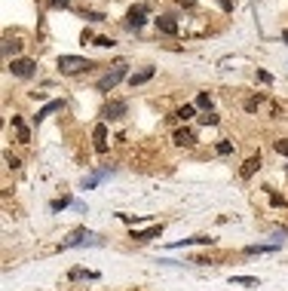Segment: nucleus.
<instances>
[{
	"label": "nucleus",
	"mask_w": 288,
	"mask_h": 291,
	"mask_svg": "<svg viewBox=\"0 0 288 291\" xmlns=\"http://www.w3.org/2000/svg\"><path fill=\"white\" fill-rule=\"evenodd\" d=\"M92 62L83 56H59V71L62 74H80V71H89Z\"/></svg>",
	"instance_id": "nucleus-1"
},
{
	"label": "nucleus",
	"mask_w": 288,
	"mask_h": 291,
	"mask_svg": "<svg viewBox=\"0 0 288 291\" xmlns=\"http://www.w3.org/2000/svg\"><path fill=\"white\" fill-rule=\"evenodd\" d=\"M123 77H126V65H117L114 71H107V74L98 80V92H111V89H114Z\"/></svg>",
	"instance_id": "nucleus-2"
},
{
	"label": "nucleus",
	"mask_w": 288,
	"mask_h": 291,
	"mask_svg": "<svg viewBox=\"0 0 288 291\" xmlns=\"http://www.w3.org/2000/svg\"><path fill=\"white\" fill-rule=\"evenodd\" d=\"M9 71H12V77H34L37 62H34V59H12L9 62Z\"/></svg>",
	"instance_id": "nucleus-3"
},
{
	"label": "nucleus",
	"mask_w": 288,
	"mask_h": 291,
	"mask_svg": "<svg viewBox=\"0 0 288 291\" xmlns=\"http://www.w3.org/2000/svg\"><path fill=\"white\" fill-rule=\"evenodd\" d=\"M92 239V233H89L86 227H77V230H71V236L62 242V248H74V245H83V242H89Z\"/></svg>",
	"instance_id": "nucleus-4"
},
{
	"label": "nucleus",
	"mask_w": 288,
	"mask_h": 291,
	"mask_svg": "<svg viewBox=\"0 0 288 291\" xmlns=\"http://www.w3.org/2000/svg\"><path fill=\"white\" fill-rule=\"evenodd\" d=\"M144 22H147V6H144V3L132 6L129 15H126V25H129V28H141Z\"/></svg>",
	"instance_id": "nucleus-5"
},
{
	"label": "nucleus",
	"mask_w": 288,
	"mask_h": 291,
	"mask_svg": "<svg viewBox=\"0 0 288 291\" xmlns=\"http://www.w3.org/2000/svg\"><path fill=\"white\" fill-rule=\"evenodd\" d=\"M159 233H163V224H153L147 230H132V239L135 242H150V239H156Z\"/></svg>",
	"instance_id": "nucleus-6"
},
{
	"label": "nucleus",
	"mask_w": 288,
	"mask_h": 291,
	"mask_svg": "<svg viewBox=\"0 0 288 291\" xmlns=\"http://www.w3.org/2000/svg\"><path fill=\"white\" fill-rule=\"evenodd\" d=\"M126 117V101H107L104 104V120H123Z\"/></svg>",
	"instance_id": "nucleus-7"
},
{
	"label": "nucleus",
	"mask_w": 288,
	"mask_h": 291,
	"mask_svg": "<svg viewBox=\"0 0 288 291\" xmlns=\"http://www.w3.org/2000/svg\"><path fill=\"white\" fill-rule=\"evenodd\" d=\"M153 74H156V68H141V71H135V74H129V86H132V89H135V86H144Z\"/></svg>",
	"instance_id": "nucleus-8"
},
{
	"label": "nucleus",
	"mask_w": 288,
	"mask_h": 291,
	"mask_svg": "<svg viewBox=\"0 0 288 291\" xmlns=\"http://www.w3.org/2000/svg\"><path fill=\"white\" fill-rule=\"evenodd\" d=\"M92 138H95V150L104 153V150H107V126H104V123H98L95 129H92Z\"/></svg>",
	"instance_id": "nucleus-9"
},
{
	"label": "nucleus",
	"mask_w": 288,
	"mask_h": 291,
	"mask_svg": "<svg viewBox=\"0 0 288 291\" xmlns=\"http://www.w3.org/2000/svg\"><path fill=\"white\" fill-rule=\"evenodd\" d=\"M172 141H175V144H178V147H190V144H193V141H196V135H193V132H190V129H178V132H175V135H172Z\"/></svg>",
	"instance_id": "nucleus-10"
},
{
	"label": "nucleus",
	"mask_w": 288,
	"mask_h": 291,
	"mask_svg": "<svg viewBox=\"0 0 288 291\" xmlns=\"http://www.w3.org/2000/svg\"><path fill=\"white\" fill-rule=\"evenodd\" d=\"M156 28L163 31V34H178V22L172 19V15H159V19H156Z\"/></svg>",
	"instance_id": "nucleus-11"
},
{
	"label": "nucleus",
	"mask_w": 288,
	"mask_h": 291,
	"mask_svg": "<svg viewBox=\"0 0 288 291\" xmlns=\"http://www.w3.org/2000/svg\"><path fill=\"white\" fill-rule=\"evenodd\" d=\"M52 111H62V101H49V104H43L40 111H37V117H34V123L40 126V123H43V120H46V117H49Z\"/></svg>",
	"instance_id": "nucleus-12"
},
{
	"label": "nucleus",
	"mask_w": 288,
	"mask_h": 291,
	"mask_svg": "<svg viewBox=\"0 0 288 291\" xmlns=\"http://www.w3.org/2000/svg\"><path fill=\"white\" fill-rule=\"evenodd\" d=\"M258 169H261V156H248V159L242 162V178H251Z\"/></svg>",
	"instance_id": "nucleus-13"
},
{
	"label": "nucleus",
	"mask_w": 288,
	"mask_h": 291,
	"mask_svg": "<svg viewBox=\"0 0 288 291\" xmlns=\"http://www.w3.org/2000/svg\"><path fill=\"white\" fill-rule=\"evenodd\" d=\"M12 129L19 132V141H22V144H28V141H31V132L25 129V123H22V117H12Z\"/></svg>",
	"instance_id": "nucleus-14"
},
{
	"label": "nucleus",
	"mask_w": 288,
	"mask_h": 291,
	"mask_svg": "<svg viewBox=\"0 0 288 291\" xmlns=\"http://www.w3.org/2000/svg\"><path fill=\"white\" fill-rule=\"evenodd\" d=\"M233 285H245V288H258V279L255 276H230Z\"/></svg>",
	"instance_id": "nucleus-15"
},
{
	"label": "nucleus",
	"mask_w": 288,
	"mask_h": 291,
	"mask_svg": "<svg viewBox=\"0 0 288 291\" xmlns=\"http://www.w3.org/2000/svg\"><path fill=\"white\" fill-rule=\"evenodd\" d=\"M193 114H196V104H184V107H178V111H175L178 120H190Z\"/></svg>",
	"instance_id": "nucleus-16"
},
{
	"label": "nucleus",
	"mask_w": 288,
	"mask_h": 291,
	"mask_svg": "<svg viewBox=\"0 0 288 291\" xmlns=\"http://www.w3.org/2000/svg\"><path fill=\"white\" fill-rule=\"evenodd\" d=\"M19 46H22L19 40H3V56H6V59L15 56V52H19Z\"/></svg>",
	"instance_id": "nucleus-17"
},
{
	"label": "nucleus",
	"mask_w": 288,
	"mask_h": 291,
	"mask_svg": "<svg viewBox=\"0 0 288 291\" xmlns=\"http://www.w3.org/2000/svg\"><path fill=\"white\" fill-rule=\"evenodd\" d=\"M196 107H203V111L209 114V107H212V95H209V92H200V95H196Z\"/></svg>",
	"instance_id": "nucleus-18"
},
{
	"label": "nucleus",
	"mask_w": 288,
	"mask_h": 291,
	"mask_svg": "<svg viewBox=\"0 0 288 291\" xmlns=\"http://www.w3.org/2000/svg\"><path fill=\"white\" fill-rule=\"evenodd\" d=\"M71 206V196H62V199H52V212H62Z\"/></svg>",
	"instance_id": "nucleus-19"
},
{
	"label": "nucleus",
	"mask_w": 288,
	"mask_h": 291,
	"mask_svg": "<svg viewBox=\"0 0 288 291\" xmlns=\"http://www.w3.org/2000/svg\"><path fill=\"white\" fill-rule=\"evenodd\" d=\"M264 251H273V245H248L245 254H264Z\"/></svg>",
	"instance_id": "nucleus-20"
},
{
	"label": "nucleus",
	"mask_w": 288,
	"mask_h": 291,
	"mask_svg": "<svg viewBox=\"0 0 288 291\" xmlns=\"http://www.w3.org/2000/svg\"><path fill=\"white\" fill-rule=\"evenodd\" d=\"M215 150H218L221 156H227V153H233V144L230 141H218V147H215Z\"/></svg>",
	"instance_id": "nucleus-21"
},
{
	"label": "nucleus",
	"mask_w": 288,
	"mask_h": 291,
	"mask_svg": "<svg viewBox=\"0 0 288 291\" xmlns=\"http://www.w3.org/2000/svg\"><path fill=\"white\" fill-rule=\"evenodd\" d=\"M200 123H203V126H218V114H203Z\"/></svg>",
	"instance_id": "nucleus-22"
},
{
	"label": "nucleus",
	"mask_w": 288,
	"mask_h": 291,
	"mask_svg": "<svg viewBox=\"0 0 288 291\" xmlns=\"http://www.w3.org/2000/svg\"><path fill=\"white\" fill-rule=\"evenodd\" d=\"M276 153L288 159V141H285V138H279V141H276Z\"/></svg>",
	"instance_id": "nucleus-23"
},
{
	"label": "nucleus",
	"mask_w": 288,
	"mask_h": 291,
	"mask_svg": "<svg viewBox=\"0 0 288 291\" xmlns=\"http://www.w3.org/2000/svg\"><path fill=\"white\" fill-rule=\"evenodd\" d=\"M101 178H104V172H101V175H92V178H83V187H86V190H89V187H95Z\"/></svg>",
	"instance_id": "nucleus-24"
},
{
	"label": "nucleus",
	"mask_w": 288,
	"mask_h": 291,
	"mask_svg": "<svg viewBox=\"0 0 288 291\" xmlns=\"http://www.w3.org/2000/svg\"><path fill=\"white\" fill-rule=\"evenodd\" d=\"M83 19H89V22H101V19H104V15H101V12H86V15H83Z\"/></svg>",
	"instance_id": "nucleus-25"
},
{
	"label": "nucleus",
	"mask_w": 288,
	"mask_h": 291,
	"mask_svg": "<svg viewBox=\"0 0 288 291\" xmlns=\"http://www.w3.org/2000/svg\"><path fill=\"white\" fill-rule=\"evenodd\" d=\"M95 46H114L111 37H95Z\"/></svg>",
	"instance_id": "nucleus-26"
},
{
	"label": "nucleus",
	"mask_w": 288,
	"mask_h": 291,
	"mask_svg": "<svg viewBox=\"0 0 288 291\" xmlns=\"http://www.w3.org/2000/svg\"><path fill=\"white\" fill-rule=\"evenodd\" d=\"M270 203H273V206H285V199L279 193H270Z\"/></svg>",
	"instance_id": "nucleus-27"
},
{
	"label": "nucleus",
	"mask_w": 288,
	"mask_h": 291,
	"mask_svg": "<svg viewBox=\"0 0 288 291\" xmlns=\"http://www.w3.org/2000/svg\"><path fill=\"white\" fill-rule=\"evenodd\" d=\"M258 104H261V98H248V101H245V111H255Z\"/></svg>",
	"instance_id": "nucleus-28"
},
{
	"label": "nucleus",
	"mask_w": 288,
	"mask_h": 291,
	"mask_svg": "<svg viewBox=\"0 0 288 291\" xmlns=\"http://www.w3.org/2000/svg\"><path fill=\"white\" fill-rule=\"evenodd\" d=\"M6 166H9V169H19V159H15L12 153H6Z\"/></svg>",
	"instance_id": "nucleus-29"
},
{
	"label": "nucleus",
	"mask_w": 288,
	"mask_h": 291,
	"mask_svg": "<svg viewBox=\"0 0 288 291\" xmlns=\"http://www.w3.org/2000/svg\"><path fill=\"white\" fill-rule=\"evenodd\" d=\"M258 80H261V83H270V80H273V77H270L267 71H258Z\"/></svg>",
	"instance_id": "nucleus-30"
},
{
	"label": "nucleus",
	"mask_w": 288,
	"mask_h": 291,
	"mask_svg": "<svg viewBox=\"0 0 288 291\" xmlns=\"http://www.w3.org/2000/svg\"><path fill=\"white\" fill-rule=\"evenodd\" d=\"M49 6H52V9H59V6H68V0H49Z\"/></svg>",
	"instance_id": "nucleus-31"
},
{
	"label": "nucleus",
	"mask_w": 288,
	"mask_h": 291,
	"mask_svg": "<svg viewBox=\"0 0 288 291\" xmlns=\"http://www.w3.org/2000/svg\"><path fill=\"white\" fill-rule=\"evenodd\" d=\"M221 6L224 9H233V0H221Z\"/></svg>",
	"instance_id": "nucleus-32"
},
{
	"label": "nucleus",
	"mask_w": 288,
	"mask_h": 291,
	"mask_svg": "<svg viewBox=\"0 0 288 291\" xmlns=\"http://www.w3.org/2000/svg\"><path fill=\"white\" fill-rule=\"evenodd\" d=\"M282 43H285V46H288V31H282Z\"/></svg>",
	"instance_id": "nucleus-33"
}]
</instances>
